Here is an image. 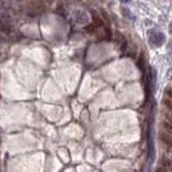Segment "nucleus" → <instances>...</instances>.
<instances>
[{
    "label": "nucleus",
    "instance_id": "2",
    "mask_svg": "<svg viewBox=\"0 0 172 172\" xmlns=\"http://www.w3.org/2000/svg\"><path fill=\"white\" fill-rule=\"evenodd\" d=\"M73 18L77 22L78 24H87L89 23V16L88 14L83 10H80V9H75L72 12Z\"/></svg>",
    "mask_w": 172,
    "mask_h": 172
},
{
    "label": "nucleus",
    "instance_id": "4",
    "mask_svg": "<svg viewBox=\"0 0 172 172\" xmlns=\"http://www.w3.org/2000/svg\"><path fill=\"white\" fill-rule=\"evenodd\" d=\"M160 140H162L165 144L168 145V146L172 147V137L171 136H169V134H160Z\"/></svg>",
    "mask_w": 172,
    "mask_h": 172
},
{
    "label": "nucleus",
    "instance_id": "3",
    "mask_svg": "<svg viewBox=\"0 0 172 172\" xmlns=\"http://www.w3.org/2000/svg\"><path fill=\"white\" fill-rule=\"evenodd\" d=\"M91 16H93V19H94V24L97 26V28L103 26V21H102V18L100 17V15L97 14L95 11H91Z\"/></svg>",
    "mask_w": 172,
    "mask_h": 172
},
{
    "label": "nucleus",
    "instance_id": "8",
    "mask_svg": "<svg viewBox=\"0 0 172 172\" xmlns=\"http://www.w3.org/2000/svg\"><path fill=\"white\" fill-rule=\"evenodd\" d=\"M102 21H103V23L106 22V24H108V25H110V18H109L108 14H106L104 11H102Z\"/></svg>",
    "mask_w": 172,
    "mask_h": 172
},
{
    "label": "nucleus",
    "instance_id": "9",
    "mask_svg": "<svg viewBox=\"0 0 172 172\" xmlns=\"http://www.w3.org/2000/svg\"><path fill=\"white\" fill-rule=\"evenodd\" d=\"M164 127L166 128V129L168 130L169 132H171V134H172V125H171V124H169V123H165V124H164Z\"/></svg>",
    "mask_w": 172,
    "mask_h": 172
},
{
    "label": "nucleus",
    "instance_id": "6",
    "mask_svg": "<svg viewBox=\"0 0 172 172\" xmlns=\"http://www.w3.org/2000/svg\"><path fill=\"white\" fill-rule=\"evenodd\" d=\"M121 11H122V13H123V15L126 17V18H128V19H134V15H132V13H131V11H130L128 8H125V6H122V8H121Z\"/></svg>",
    "mask_w": 172,
    "mask_h": 172
},
{
    "label": "nucleus",
    "instance_id": "10",
    "mask_svg": "<svg viewBox=\"0 0 172 172\" xmlns=\"http://www.w3.org/2000/svg\"><path fill=\"white\" fill-rule=\"evenodd\" d=\"M166 91H167V95H168L170 98H172V88H167Z\"/></svg>",
    "mask_w": 172,
    "mask_h": 172
},
{
    "label": "nucleus",
    "instance_id": "11",
    "mask_svg": "<svg viewBox=\"0 0 172 172\" xmlns=\"http://www.w3.org/2000/svg\"><path fill=\"white\" fill-rule=\"evenodd\" d=\"M169 32H170V34L172 36V22L170 23V25H169Z\"/></svg>",
    "mask_w": 172,
    "mask_h": 172
},
{
    "label": "nucleus",
    "instance_id": "7",
    "mask_svg": "<svg viewBox=\"0 0 172 172\" xmlns=\"http://www.w3.org/2000/svg\"><path fill=\"white\" fill-rule=\"evenodd\" d=\"M162 166H164V167L169 168L172 171V162H170V160H168V159H162Z\"/></svg>",
    "mask_w": 172,
    "mask_h": 172
},
{
    "label": "nucleus",
    "instance_id": "12",
    "mask_svg": "<svg viewBox=\"0 0 172 172\" xmlns=\"http://www.w3.org/2000/svg\"><path fill=\"white\" fill-rule=\"evenodd\" d=\"M156 172H166V171H165L162 168H158V169H157V171H156Z\"/></svg>",
    "mask_w": 172,
    "mask_h": 172
},
{
    "label": "nucleus",
    "instance_id": "5",
    "mask_svg": "<svg viewBox=\"0 0 172 172\" xmlns=\"http://www.w3.org/2000/svg\"><path fill=\"white\" fill-rule=\"evenodd\" d=\"M145 59H144V54H141L140 55V57H139V59H138V62H137V66L139 67V69L140 70H142V71H144V69H145Z\"/></svg>",
    "mask_w": 172,
    "mask_h": 172
},
{
    "label": "nucleus",
    "instance_id": "13",
    "mask_svg": "<svg viewBox=\"0 0 172 172\" xmlns=\"http://www.w3.org/2000/svg\"><path fill=\"white\" fill-rule=\"evenodd\" d=\"M74 1H78V2H81L82 0H74Z\"/></svg>",
    "mask_w": 172,
    "mask_h": 172
},
{
    "label": "nucleus",
    "instance_id": "1",
    "mask_svg": "<svg viewBox=\"0 0 172 172\" xmlns=\"http://www.w3.org/2000/svg\"><path fill=\"white\" fill-rule=\"evenodd\" d=\"M165 40H166V36L162 32L155 31V30H150L149 31V42L152 46H162L164 44Z\"/></svg>",
    "mask_w": 172,
    "mask_h": 172
}]
</instances>
